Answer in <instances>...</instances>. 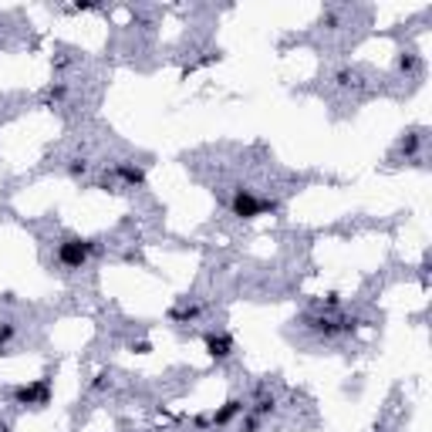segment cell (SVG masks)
I'll use <instances>...</instances> for the list:
<instances>
[{"label":"cell","instance_id":"20","mask_svg":"<svg viewBox=\"0 0 432 432\" xmlns=\"http://www.w3.org/2000/svg\"><path fill=\"white\" fill-rule=\"evenodd\" d=\"M0 432H7V422H0Z\"/></svg>","mask_w":432,"mask_h":432},{"label":"cell","instance_id":"8","mask_svg":"<svg viewBox=\"0 0 432 432\" xmlns=\"http://www.w3.org/2000/svg\"><path fill=\"white\" fill-rule=\"evenodd\" d=\"M199 315H203V304H196V301H183V304L169 308L172 324H193V321H199Z\"/></svg>","mask_w":432,"mask_h":432},{"label":"cell","instance_id":"5","mask_svg":"<svg viewBox=\"0 0 432 432\" xmlns=\"http://www.w3.org/2000/svg\"><path fill=\"white\" fill-rule=\"evenodd\" d=\"M203 348H206V354L213 361H227L236 345H234V334H227V331H206L203 334Z\"/></svg>","mask_w":432,"mask_h":432},{"label":"cell","instance_id":"10","mask_svg":"<svg viewBox=\"0 0 432 432\" xmlns=\"http://www.w3.org/2000/svg\"><path fill=\"white\" fill-rule=\"evenodd\" d=\"M398 71H402V75H419V71H422V58H419L416 51H402V54H398Z\"/></svg>","mask_w":432,"mask_h":432},{"label":"cell","instance_id":"19","mask_svg":"<svg viewBox=\"0 0 432 432\" xmlns=\"http://www.w3.org/2000/svg\"><path fill=\"white\" fill-rule=\"evenodd\" d=\"M132 352H139V354H146V352H149V341H139V345H132Z\"/></svg>","mask_w":432,"mask_h":432},{"label":"cell","instance_id":"16","mask_svg":"<svg viewBox=\"0 0 432 432\" xmlns=\"http://www.w3.org/2000/svg\"><path fill=\"white\" fill-rule=\"evenodd\" d=\"M334 81H338L341 88H348V84L354 81V71L348 68V65H345V68H338V71H334Z\"/></svg>","mask_w":432,"mask_h":432},{"label":"cell","instance_id":"12","mask_svg":"<svg viewBox=\"0 0 432 432\" xmlns=\"http://www.w3.org/2000/svg\"><path fill=\"white\" fill-rule=\"evenodd\" d=\"M14 334H17V324L14 321H0V354L7 352V345L14 341Z\"/></svg>","mask_w":432,"mask_h":432},{"label":"cell","instance_id":"1","mask_svg":"<svg viewBox=\"0 0 432 432\" xmlns=\"http://www.w3.org/2000/svg\"><path fill=\"white\" fill-rule=\"evenodd\" d=\"M280 209V203L271 196H257L253 190H247V186H236L234 196H230V213L240 216V220H257V216H264V213H277Z\"/></svg>","mask_w":432,"mask_h":432},{"label":"cell","instance_id":"11","mask_svg":"<svg viewBox=\"0 0 432 432\" xmlns=\"http://www.w3.org/2000/svg\"><path fill=\"white\" fill-rule=\"evenodd\" d=\"M398 149H402L405 156H416V152L422 149V135H419V132H409V135L402 139V146H398Z\"/></svg>","mask_w":432,"mask_h":432},{"label":"cell","instance_id":"3","mask_svg":"<svg viewBox=\"0 0 432 432\" xmlns=\"http://www.w3.org/2000/svg\"><path fill=\"white\" fill-rule=\"evenodd\" d=\"M98 253V240H84V236H65L58 243V264L68 271H81L91 257Z\"/></svg>","mask_w":432,"mask_h":432},{"label":"cell","instance_id":"6","mask_svg":"<svg viewBox=\"0 0 432 432\" xmlns=\"http://www.w3.org/2000/svg\"><path fill=\"white\" fill-rule=\"evenodd\" d=\"M243 412H247V402H243V398H236V395H230V398H227V402H223V405L209 416V426H213V429H227V426H234Z\"/></svg>","mask_w":432,"mask_h":432},{"label":"cell","instance_id":"14","mask_svg":"<svg viewBox=\"0 0 432 432\" xmlns=\"http://www.w3.org/2000/svg\"><path fill=\"white\" fill-rule=\"evenodd\" d=\"M65 98H68V84H65V81H58V84H51V88H47V102H54V105H58V102H65Z\"/></svg>","mask_w":432,"mask_h":432},{"label":"cell","instance_id":"7","mask_svg":"<svg viewBox=\"0 0 432 432\" xmlns=\"http://www.w3.org/2000/svg\"><path fill=\"white\" fill-rule=\"evenodd\" d=\"M112 179L118 183H125V186H146V169L139 166V162H115L112 166Z\"/></svg>","mask_w":432,"mask_h":432},{"label":"cell","instance_id":"17","mask_svg":"<svg viewBox=\"0 0 432 432\" xmlns=\"http://www.w3.org/2000/svg\"><path fill=\"white\" fill-rule=\"evenodd\" d=\"M109 385H112V378H109V372H98V375H95V382H91V389H95V392H105Z\"/></svg>","mask_w":432,"mask_h":432},{"label":"cell","instance_id":"18","mask_svg":"<svg viewBox=\"0 0 432 432\" xmlns=\"http://www.w3.org/2000/svg\"><path fill=\"white\" fill-rule=\"evenodd\" d=\"M193 426H196V429H206V426H209V416H196Z\"/></svg>","mask_w":432,"mask_h":432},{"label":"cell","instance_id":"4","mask_svg":"<svg viewBox=\"0 0 432 432\" xmlns=\"http://www.w3.org/2000/svg\"><path fill=\"white\" fill-rule=\"evenodd\" d=\"M10 398H14V405H24V409H44L51 402V378L44 375V378H34L27 385H17L10 392Z\"/></svg>","mask_w":432,"mask_h":432},{"label":"cell","instance_id":"9","mask_svg":"<svg viewBox=\"0 0 432 432\" xmlns=\"http://www.w3.org/2000/svg\"><path fill=\"white\" fill-rule=\"evenodd\" d=\"M247 409H250L253 416L267 419V416H271V412L277 409V395L267 392V385H260V389H257V402H253V405H247Z\"/></svg>","mask_w":432,"mask_h":432},{"label":"cell","instance_id":"13","mask_svg":"<svg viewBox=\"0 0 432 432\" xmlns=\"http://www.w3.org/2000/svg\"><path fill=\"white\" fill-rule=\"evenodd\" d=\"M260 426H264V419L247 409V412H243V422H240V432H260Z\"/></svg>","mask_w":432,"mask_h":432},{"label":"cell","instance_id":"15","mask_svg":"<svg viewBox=\"0 0 432 432\" xmlns=\"http://www.w3.org/2000/svg\"><path fill=\"white\" fill-rule=\"evenodd\" d=\"M84 172H88V159H71V162H68V176H71V179H81Z\"/></svg>","mask_w":432,"mask_h":432},{"label":"cell","instance_id":"2","mask_svg":"<svg viewBox=\"0 0 432 432\" xmlns=\"http://www.w3.org/2000/svg\"><path fill=\"white\" fill-rule=\"evenodd\" d=\"M304 331H311L321 341H331V338H341V334H354L358 331V321L354 317H331V315H304L301 317Z\"/></svg>","mask_w":432,"mask_h":432}]
</instances>
